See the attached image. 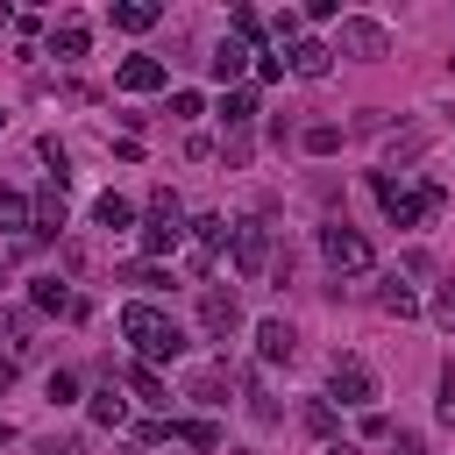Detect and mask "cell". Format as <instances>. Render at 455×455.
Segmentation results:
<instances>
[{"mask_svg":"<svg viewBox=\"0 0 455 455\" xmlns=\"http://www.w3.org/2000/svg\"><path fill=\"white\" fill-rule=\"evenodd\" d=\"M142 220H156V228H185L178 192H171V185H156V192H149V206H142Z\"/></svg>","mask_w":455,"mask_h":455,"instance_id":"obj_27","label":"cell"},{"mask_svg":"<svg viewBox=\"0 0 455 455\" xmlns=\"http://www.w3.org/2000/svg\"><path fill=\"white\" fill-rule=\"evenodd\" d=\"M299 149H306V156H334V149H341V128H334V121H313V128L299 135Z\"/></svg>","mask_w":455,"mask_h":455,"instance_id":"obj_31","label":"cell"},{"mask_svg":"<svg viewBox=\"0 0 455 455\" xmlns=\"http://www.w3.org/2000/svg\"><path fill=\"white\" fill-rule=\"evenodd\" d=\"M284 71H291V78H327V71H334V50H327L320 36H299V43H284Z\"/></svg>","mask_w":455,"mask_h":455,"instance_id":"obj_11","label":"cell"},{"mask_svg":"<svg viewBox=\"0 0 455 455\" xmlns=\"http://www.w3.org/2000/svg\"><path fill=\"white\" fill-rule=\"evenodd\" d=\"M427 142H434V121H412V128H398V135L384 142V164H377V171L391 178V171H405V164H419V156H427Z\"/></svg>","mask_w":455,"mask_h":455,"instance_id":"obj_9","label":"cell"},{"mask_svg":"<svg viewBox=\"0 0 455 455\" xmlns=\"http://www.w3.org/2000/svg\"><path fill=\"white\" fill-rule=\"evenodd\" d=\"M242 455H249V448H242Z\"/></svg>","mask_w":455,"mask_h":455,"instance_id":"obj_42","label":"cell"},{"mask_svg":"<svg viewBox=\"0 0 455 455\" xmlns=\"http://www.w3.org/2000/svg\"><path fill=\"white\" fill-rule=\"evenodd\" d=\"M228 391H235V377H228V363H199V370L185 377V398H192L199 412H213V405H228Z\"/></svg>","mask_w":455,"mask_h":455,"instance_id":"obj_10","label":"cell"},{"mask_svg":"<svg viewBox=\"0 0 455 455\" xmlns=\"http://www.w3.org/2000/svg\"><path fill=\"white\" fill-rule=\"evenodd\" d=\"M427 313H434V327H441V334H455V277H441V284H434V306H427Z\"/></svg>","mask_w":455,"mask_h":455,"instance_id":"obj_32","label":"cell"},{"mask_svg":"<svg viewBox=\"0 0 455 455\" xmlns=\"http://www.w3.org/2000/svg\"><path fill=\"white\" fill-rule=\"evenodd\" d=\"M78 398V370H50V405H71Z\"/></svg>","mask_w":455,"mask_h":455,"instance_id":"obj_36","label":"cell"},{"mask_svg":"<svg viewBox=\"0 0 455 455\" xmlns=\"http://www.w3.org/2000/svg\"><path fill=\"white\" fill-rule=\"evenodd\" d=\"M327 455H355V448H348V441H334V448H327Z\"/></svg>","mask_w":455,"mask_h":455,"instance_id":"obj_39","label":"cell"},{"mask_svg":"<svg viewBox=\"0 0 455 455\" xmlns=\"http://www.w3.org/2000/svg\"><path fill=\"white\" fill-rule=\"evenodd\" d=\"M171 114H178V121H199V114H206V100H199L192 85H178V92H171Z\"/></svg>","mask_w":455,"mask_h":455,"instance_id":"obj_35","label":"cell"},{"mask_svg":"<svg viewBox=\"0 0 455 455\" xmlns=\"http://www.w3.org/2000/svg\"><path fill=\"white\" fill-rule=\"evenodd\" d=\"M121 284H142V291H164V284H171V270H156V263H135V270H121Z\"/></svg>","mask_w":455,"mask_h":455,"instance_id":"obj_34","label":"cell"},{"mask_svg":"<svg viewBox=\"0 0 455 455\" xmlns=\"http://www.w3.org/2000/svg\"><path fill=\"white\" fill-rule=\"evenodd\" d=\"M114 384H121V391H135V405H171V391H164V377H156L149 363H128Z\"/></svg>","mask_w":455,"mask_h":455,"instance_id":"obj_17","label":"cell"},{"mask_svg":"<svg viewBox=\"0 0 455 455\" xmlns=\"http://www.w3.org/2000/svg\"><path fill=\"white\" fill-rule=\"evenodd\" d=\"M377 306H384L391 320H412V313H419V291H412V284H398V277H384V291H377Z\"/></svg>","mask_w":455,"mask_h":455,"instance_id":"obj_28","label":"cell"},{"mask_svg":"<svg viewBox=\"0 0 455 455\" xmlns=\"http://www.w3.org/2000/svg\"><path fill=\"white\" fill-rule=\"evenodd\" d=\"M391 455H419V434H412V427H405V434H398V441H391Z\"/></svg>","mask_w":455,"mask_h":455,"instance_id":"obj_38","label":"cell"},{"mask_svg":"<svg viewBox=\"0 0 455 455\" xmlns=\"http://www.w3.org/2000/svg\"><path fill=\"white\" fill-rule=\"evenodd\" d=\"M156 21H164V7H149V0H114V28L142 36V28H156Z\"/></svg>","mask_w":455,"mask_h":455,"instance_id":"obj_22","label":"cell"},{"mask_svg":"<svg viewBox=\"0 0 455 455\" xmlns=\"http://www.w3.org/2000/svg\"><path fill=\"white\" fill-rule=\"evenodd\" d=\"M135 242H142V263H156V256H178V249H185V228H156V220H142Z\"/></svg>","mask_w":455,"mask_h":455,"instance_id":"obj_21","label":"cell"},{"mask_svg":"<svg viewBox=\"0 0 455 455\" xmlns=\"http://www.w3.org/2000/svg\"><path fill=\"white\" fill-rule=\"evenodd\" d=\"M434 412H441V427H455V363L441 370V405H434Z\"/></svg>","mask_w":455,"mask_h":455,"instance_id":"obj_37","label":"cell"},{"mask_svg":"<svg viewBox=\"0 0 455 455\" xmlns=\"http://www.w3.org/2000/svg\"><path fill=\"white\" fill-rule=\"evenodd\" d=\"M28 220H36V235H64V220H71V199H64V185L50 178L36 199H28Z\"/></svg>","mask_w":455,"mask_h":455,"instance_id":"obj_12","label":"cell"},{"mask_svg":"<svg viewBox=\"0 0 455 455\" xmlns=\"http://www.w3.org/2000/svg\"><path fill=\"white\" fill-rule=\"evenodd\" d=\"M299 427H306L313 441H334V427H341V412H334L327 398H306V405H299Z\"/></svg>","mask_w":455,"mask_h":455,"instance_id":"obj_23","label":"cell"},{"mask_svg":"<svg viewBox=\"0 0 455 455\" xmlns=\"http://www.w3.org/2000/svg\"><path fill=\"white\" fill-rule=\"evenodd\" d=\"M199 334H206V341L242 334V299H235V284H199Z\"/></svg>","mask_w":455,"mask_h":455,"instance_id":"obj_7","label":"cell"},{"mask_svg":"<svg viewBox=\"0 0 455 455\" xmlns=\"http://www.w3.org/2000/svg\"><path fill=\"white\" fill-rule=\"evenodd\" d=\"M0 128H7V114H0Z\"/></svg>","mask_w":455,"mask_h":455,"instance_id":"obj_41","label":"cell"},{"mask_svg":"<svg viewBox=\"0 0 455 455\" xmlns=\"http://www.w3.org/2000/svg\"><path fill=\"white\" fill-rule=\"evenodd\" d=\"M249 156H256L249 128H228V142H220V164H249Z\"/></svg>","mask_w":455,"mask_h":455,"instance_id":"obj_33","label":"cell"},{"mask_svg":"<svg viewBox=\"0 0 455 455\" xmlns=\"http://www.w3.org/2000/svg\"><path fill=\"white\" fill-rule=\"evenodd\" d=\"M235 235H228V249H235V270L242 277H263L270 270V220H256V213H242V220H228Z\"/></svg>","mask_w":455,"mask_h":455,"instance_id":"obj_6","label":"cell"},{"mask_svg":"<svg viewBox=\"0 0 455 455\" xmlns=\"http://www.w3.org/2000/svg\"><path fill=\"white\" fill-rule=\"evenodd\" d=\"M164 434L185 441V448H220V427L213 419H164Z\"/></svg>","mask_w":455,"mask_h":455,"instance_id":"obj_24","label":"cell"},{"mask_svg":"<svg viewBox=\"0 0 455 455\" xmlns=\"http://www.w3.org/2000/svg\"><path fill=\"white\" fill-rule=\"evenodd\" d=\"M299 355V327L291 320H256V363H291Z\"/></svg>","mask_w":455,"mask_h":455,"instance_id":"obj_13","label":"cell"},{"mask_svg":"<svg viewBox=\"0 0 455 455\" xmlns=\"http://www.w3.org/2000/svg\"><path fill=\"white\" fill-rule=\"evenodd\" d=\"M220 121H228V128H249V121H256V92H249V85H228V92H220Z\"/></svg>","mask_w":455,"mask_h":455,"instance_id":"obj_26","label":"cell"},{"mask_svg":"<svg viewBox=\"0 0 455 455\" xmlns=\"http://www.w3.org/2000/svg\"><path fill=\"white\" fill-rule=\"evenodd\" d=\"M242 398H249V419H256V427H277V419H284V412H277V398H270L256 377H242Z\"/></svg>","mask_w":455,"mask_h":455,"instance_id":"obj_30","label":"cell"},{"mask_svg":"<svg viewBox=\"0 0 455 455\" xmlns=\"http://www.w3.org/2000/svg\"><path fill=\"white\" fill-rule=\"evenodd\" d=\"M0 228H7V235H36V220H28V192L0 185Z\"/></svg>","mask_w":455,"mask_h":455,"instance_id":"obj_25","label":"cell"},{"mask_svg":"<svg viewBox=\"0 0 455 455\" xmlns=\"http://www.w3.org/2000/svg\"><path fill=\"white\" fill-rule=\"evenodd\" d=\"M85 419H92V427H128V398H121V384L85 391Z\"/></svg>","mask_w":455,"mask_h":455,"instance_id":"obj_18","label":"cell"},{"mask_svg":"<svg viewBox=\"0 0 455 455\" xmlns=\"http://www.w3.org/2000/svg\"><path fill=\"white\" fill-rule=\"evenodd\" d=\"M164 78H171V71H164L156 57H142V50H135V57H121V71H114V85H121V92H156Z\"/></svg>","mask_w":455,"mask_h":455,"instance_id":"obj_14","label":"cell"},{"mask_svg":"<svg viewBox=\"0 0 455 455\" xmlns=\"http://www.w3.org/2000/svg\"><path fill=\"white\" fill-rule=\"evenodd\" d=\"M320 256H327V270H334V277H370V270H377L370 235H363V228H348V220H327V228H320Z\"/></svg>","mask_w":455,"mask_h":455,"instance_id":"obj_3","label":"cell"},{"mask_svg":"<svg viewBox=\"0 0 455 455\" xmlns=\"http://www.w3.org/2000/svg\"><path fill=\"white\" fill-rule=\"evenodd\" d=\"M185 235H192V256H185V263L206 277V270H213V256L228 249V235H235V228H228V213H199V220H185Z\"/></svg>","mask_w":455,"mask_h":455,"instance_id":"obj_8","label":"cell"},{"mask_svg":"<svg viewBox=\"0 0 455 455\" xmlns=\"http://www.w3.org/2000/svg\"><path fill=\"white\" fill-rule=\"evenodd\" d=\"M121 334H128V348H135V363H178L192 341H185V327L164 313V306H149V299H128L121 306Z\"/></svg>","mask_w":455,"mask_h":455,"instance_id":"obj_1","label":"cell"},{"mask_svg":"<svg viewBox=\"0 0 455 455\" xmlns=\"http://www.w3.org/2000/svg\"><path fill=\"white\" fill-rule=\"evenodd\" d=\"M0 348H7V363H28V348H36V320L14 313V306H0Z\"/></svg>","mask_w":455,"mask_h":455,"instance_id":"obj_16","label":"cell"},{"mask_svg":"<svg viewBox=\"0 0 455 455\" xmlns=\"http://www.w3.org/2000/svg\"><path fill=\"white\" fill-rule=\"evenodd\" d=\"M370 192L384 199V220H391V228H419V220H434V213L448 206V192H441V178H419V185L405 192L398 178H384V171H370Z\"/></svg>","mask_w":455,"mask_h":455,"instance_id":"obj_2","label":"cell"},{"mask_svg":"<svg viewBox=\"0 0 455 455\" xmlns=\"http://www.w3.org/2000/svg\"><path fill=\"white\" fill-rule=\"evenodd\" d=\"M249 57H256V50H249V43H235V36H228V43H220V50H213V57H206V71H213V78H220V85H235V78H242V64H249Z\"/></svg>","mask_w":455,"mask_h":455,"instance_id":"obj_20","label":"cell"},{"mask_svg":"<svg viewBox=\"0 0 455 455\" xmlns=\"http://www.w3.org/2000/svg\"><path fill=\"white\" fill-rule=\"evenodd\" d=\"M128 220H135V206H128L121 192H100V199H92V228H128Z\"/></svg>","mask_w":455,"mask_h":455,"instance_id":"obj_29","label":"cell"},{"mask_svg":"<svg viewBox=\"0 0 455 455\" xmlns=\"http://www.w3.org/2000/svg\"><path fill=\"white\" fill-rule=\"evenodd\" d=\"M28 299H36V313H71V320H85V299H78L64 277H36V291H28Z\"/></svg>","mask_w":455,"mask_h":455,"instance_id":"obj_15","label":"cell"},{"mask_svg":"<svg viewBox=\"0 0 455 455\" xmlns=\"http://www.w3.org/2000/svg\"><path fill=\"white\" fill-rule=\"evenodd\" d=\"M85 50H92V28H85V21H57V28H50V57H57V64H78Z\"/></svg>","mask_w":455,"mask_h":455,"instance_id":"obj_19","label":"cell"},{"mask_svg":"<svg viewBox=\"0 0 455 455\" xmlns=\"http://www.w3.org/2000/svg\"><path fill=\"white\" fill-rule=\"evenodd\" d=\"M327 405L341 412V405H355V412H370L377 405V370L363 363V355H327Z\"/></svg>","mask_w":455,"mask_h":455,"instance_id":"obj_4","label":"cell"},{"mask_svg":"<svg viewBox=\"0 0 455 455\" xmlns=\"http://www.w3.org/2000/svg\"><path fill=\"white\" fill-rule=\"evenodd\" d=\"M327 50L334 57H355V64H377V57H391V28L370 21V14H341V28H334Z\"/></svg>","mask_w":455,"mask_h":455,"instance_id":"obj_5","label":"cell"},{"mask_svg":"<svg viewBox=\"0 0 455 455\" xmlns=\"http://www.w3.org/2000/svg\"><path fill=\"white\" fill-rule=\"evenodd\" d=\"M0 284H7V256H0Z\"/></svg>","mask_w":455,"mask_h":455,"instance_id":"obj_40","label":"cell"}]
</instances>
